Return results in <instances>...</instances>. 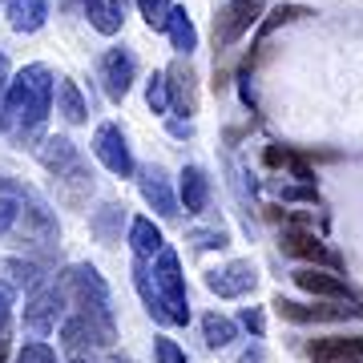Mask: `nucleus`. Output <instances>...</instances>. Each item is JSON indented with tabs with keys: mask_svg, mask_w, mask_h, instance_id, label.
<instances>
[{
	"mask_svg": "<svg viewBox=\"0 0 363 363\" xmlns=\"http://www.w3.org/2000/svg\"><path fill=\"white\" fill-rule=\"evenodd\" d=\"M190 242H198V247H226V234L222 230H194Z\"/></svg>",
	"mask_w": 363,
	"mask_h": 363,
	"instance_id": "c756f323",
	"label": "nucleus"
},
{
	"mask_svg": "<svg viewBox=\"0 0 363 363\" xmlns=\"http://www.w3.org/2000/svg\"><path fill=\"white\" fill-rule=\"evenodd\" d=\"M283 198L286 202H319V190L315 186H286Z\"/></svg>",
	"mask_w": 363,
	"mask_h": 363,
	"instance_id": "c85d7f7f",
	"label": "nucleus"
},
{
	"mask_svg": "<svg viewBox=\"0 0 363 363\" xmlns=\"http://www.w3.org/2000/svg\"><path fill=\"white\" fill-rule=\"evenodd\" d=\"M57 311H61V295H57V291L37 295L33 298V307L25 311V323L33 327V331H49V327L57 323Z\"/></svg>",
	"mask_w": 363,
	"mask_h": 363,
	"instance_id": "b1692460",
	"label": "nucleus"
},
{
	"mask_svg": "<svg viewBox=\"0 0 363 363\" xmlns=\"http://www.w3.org/2000/svg\"><path fill=\"white\" fill-rule=\"evenodd\" d=\"M37 157H40V166L49 169V174H61V169H69L81 154H77V145L69 142V138H45V142L37 145Z\"/></svg>",
	"mask_w": 363,
	"mask_h": 363,
	"instance_id": "6ab92c4d",
	"label": "nucleus"
},
{
	"mask_svg": "<svg viewBox=\"0 0 363 363\" xmlns=\"http://www.w3.org/2000/svg\"><path fill=\"white\" fill-rule=\"evenodd\" d=\"M130 247L138 259H157L166 242H162V230L154 226V218H133L130 222Z\"/></svg>",
	"mask_w": 363,
	"mask_h": 363,
	"instance_id": "a211bd4d",
	"label": "nucleus"
},
{
	"mask_svg": "<svg viewBox=\"0 0 363 363\" xmlns=\"http://www.w3.org/2000/svg\"><path fill=\"white\" fill-rule=\"evenodd\" d=\"M210 291H218V295H242V291H250L255 286V267L250 262H230L226 271H210L206 274Z\"/></svg>",
	"mask_w": 363,
	"mask_h": 363,
	"instance_id": "2eb2a0df",
	"label": "nucleus"
},
{
	"mask_svg": "<svg viewBox=\"0 0 363 363\" xmlns=\"http://www.w3.org/2000/svg\"><path fill=\"white\" fill-rule=\"evenodd\" d=\"M85 16H89V25L97 28L101 37H113V33H121L125 4H121V0H85Z\"/></svg>",
	"mask_w": 363,
	"mask_h": 363,
	"instance_id": "f3484780",
	"label": "nucleus"
},
{
	"mask_svg": "<svg viewBox=\"0 0 363 363\" xmlns=\"http://www.w3.org/2000/svg\"><path fill=\"white\" fill-rule=\"evenodd\" d=\"M69 286H73V295H77L81 315H85L89 323L101 327L105 339L113 335V327H109V291H105L101 274L93 271V267H73V271H69Z\"/></svg>",
	"mask_w": 363,
	"mask_h": 363,
	"instance_id": "f03ea898",
	"label": "nucleus"
},
{
	"mask_svg": "<svg viewBox=\"0 0 363 363\" xmlns=\"http://www.w3.org/2000/svg\"><path fill=\"white\" fill-rule=\"evenodd\" d=\"M311 363H363V335H331L307 347Z\"/></svg>",
	"mask_w": 363,
	"mask_h": 363,
	"instance_id": "9b49d317",
	"label": "nucleus"
},
{
	"mask_svg": "<svg viewBox=\"0 0 363 363\" xmlns=\"http://www.w3.org/2000/svg\"><path fill=\"white\" fill-rule=\"evenodd\" d=\"M0 4H4V0H0Z\"/></svg>",
	"mask_w": 363,
	"mask_h": 363,
	"instance_id": "c9c22d12",
	"label": "nucleus"
},
{
	"mask_svg": "<svg viewBox=\"0 0 363 363\" xmlns=\"http://www.w3.org/2000/svg\"><path fill=\"white\" fill-rule=\"evenodd\" d=\"M262 9H267V0H226V9L214 16V45L218 49L238 45L262 21Z\"/></svg>",
	"mask_w": 363,
	"mask_h": 363,
	"instance_id": "7ed1b4c3",
	"label": "nucleus"
},
{
	"mask_svg": "<svg viewBox=\"0 0 363 363\" xmlns=\"http://www.w3.org/2000/svg\"><path fill=\"white\" fill-rule=\"evenodd\" d=\"M138 186H142V198L157 210V214H162V218H178V198H174V190H169L166 169H162V166H142Z\"/></svg>",
	"mask_w": 363,
	"mask_h": 363,
	"instance_id": "9d476101",
	"label": "nucleus"
},
{
	"mask_svg": "<svg viewBox=\"0 0 363 363\" xmlns=\"http://www.w3.org/2000/svg\"><path fill=\"white\" fill-rule=\"evenodd\" d=\"M4 93H9V57L0 52V105H4Z\"/></svg>",
	"mask_w": 363,
	"mask_h": 363,
	"instance_id": "72a5a7b5",
	"label": "nucleus"
},
{
	"mask_svg": "<svg viewBox=\"0 0 363 363\" xmlns=\"http://www.w3.org/2000/svg\"><path fill=\"white\" fill-rule=\"evenodd\" d=\"M295 283L307 291V295H319V298H331V303H355L347 291V283L331 271H319V267H298L295 271Z\"/></svg>",
	"mask_w": 363,
	"mask_h": 363,
	"instance_id": "f8f14e48",
	"label": "nucleus"
},
{
	"mask_svg": "<svg viewBox=\"0 0 363 363\" xmlns=\"http://www.w3.org/2000/svg\"><path fill=\"white\" fill-rule=\"evenodd\" d=\"M4 359H9V351H4V343H0V363H4Z\"/></svg>",
	"mask_w": 363,
	"mask_h": 363,
	"instance_id": "f704fd0d",
	"label": "nucleus"
},
{
	"mask_svg": "<svg viewBox=\"0 0 363 363\" xmlns=\"http://www.w3.org/2000/svg\"><path fill=\"white\" fill-rule=\"evenodd\" d=\"M121 222H125V206H117V202H105L97 214H93V234L101 238L105 247H113L117 238H121Z\"/></svg>",
	"mask_w": 363,
	"mask_h": 363,
	"instance_id": "412c9836",
	"label": "nucleus"
},
{
	"mask_svg": "<svg viewBox=\"0 0 363 363\" xmlns=\"http://www.w3.org/2000/svg\"><path fill=\"white\" fill-rule=\"evenodd\" d=\"M16 363H57V355L45 343H25V351L16 355Z\"/></svg>",
	"mask_w": 363,
	"mask_h": 363,
	"instance_id": "cd10ccee",
	"label": "nucleus"
},
{
	"mask_svg": "<svg viewBox=\"0 0 363 363\" xmlns=\"http://www.w3.org/2000/svg\"><path fill=\"white\" fill-rule=\"evenodd\" d=\"M93 154H97V162H101L109 174H117V178H130V174H133L130 142H125V133L117 130L113 121L97 125V133H93Z\"/></svg>",
	"mask_w": 363,
	"mask_h": 363,
	"instance_id": "39448f33",
	"label": "nucleus"
},
{
	"mask_svg": "<svg viewBox=\"0 0 363 363\" xmlns=\"http://www.w3.org/2000/svg\"><path fill=\"white\" fill-rule=\"evenodd\" d=\"M157 359H162V363H186V359H182V351L174 347L169 339H157Z\"/></svg>",
	"mask_w": 363,
	"mask_h": 363,
	"instance_id": "7c9ffc66",
	"label": "nucleus"
},
{
	"mask_svg": "<svg viewBox=\"0 0 363 363\" xmlns=\"http://www.w3.org/2000/svg\"><path fill=\"white\" fill-rule=\"evenodd\" d=\"M145 101H150L154 113H166L169 109V81H166V73H154V77H150V85H145Z\"/></svg>",
	"mask_w": 363,
	"mask_h": 363,
	"instance_id": "a878e982",
	"label": "nucleus"
},
{
	"mask_svg": "<svg viewBox=\"0 0 363 363\" xmlns=\"http://www.w3.org/2000/svg\"><path fill=\"white\" fill-rule=\"evenodd\" d=\"M57 113L65 117V121H73V125H81V121H85L89 105H85V97H81L77 81L57 77Z\"/></svg>",
	"mask_w": 363,
	"mask_h": 363,
	"instance_id": "aec40b11",
	"label": "nucleus"
},
{
	"mask_svg": "<svg viewBox=\"0 0 363 363\" xmlns=\"http://www.w3.org/2000/svg\"><path fill=\"white\" fill-rule=\"evenodd\" d=\"M9 4V25L13 33H37L45 21H49V4L45 0H4Z\"/></svg>",
	"mask_w": 363,
	"mask_h": 363,
	"instance_id": "dca6fc26",
	"label": "nucleus"
},
{
	"mask_svg": "<svg viewBox=\"0 0 363 363\" xmlns=\"http://www.w3.org/2000/svg\"><path fill=\"white\" fill-rule=\"evenodd\" d=\"M52 97H57V77L45 65H25L9 81V93H4V105H0V130L13 133L21 145L40 142Z\"/></svg>",
	"mask_w": 363,
	"mask_h": 363,
	"instance_id": "f257e3e1",
	"label": "nucleus"
},
{
	"mask_svg": "<svg viewBox=\"0 0 363 363\" xmlns=\"http://www.w3.org/2000/svg\"><path fill=\"white\" fill-rule=\"evenodd\" d=\"M206 339H210V347H226L234 339V323L218 319V315H206Z\"/></svg>",
	"mask_w": 363,
	"mask_h": 363,
	"instance_id": "bb28decb",
	"label": "nucleus"
},
{
	"mask_svg": "<svg viewBox=\"0 0 363 363\" xmlns=\"http://www.w3.org/2000/svg\"><path fill=\"white\" fill-rule=\"evenodd\" d=\"M174 9H178L174 0H138V13H142V21L154 28V33H166V28H169Z\"/></svg>",
	"mask_w": 363,
	"mask_h": 363,
	"instance_id": "393cba45",
	"label": "nucleus"
},
{
	"mask_svg": "<svg viewBox=\"0 0 363 363\" xmlns=\"http://www.w3.org/2000/svg\"><path fill=\"white\" fill-rule=\"evenodd\" d=\"M133 77H138V61H133L130 49H109L101 57V81H105V93L109 101H125V93L133 89Z\"/></svg>",
	"mask_w": 363,
	"mask_h": 363,
	"instance_id": "0eeeda50",
	"label": "nucleus"
},
{
	"mask_svg": "<svg viewBox=\"0 0 363 363\" xmlns=\"http://www.w3.org/2000/svg\"><path fill=\"white\" fill-rule=\"evenodd\" d=\"M274 311L291 319V323H339V319H363L359 303H323V307H307V303H295V298H274Z\"/></svg>",
	"mask_w": 363,
	"mask_h": 363,
	"instance_id": "423d86ee",
	"label": "nucleus"
},
{
	"mask_svg": "<svg viewBox=\"0 0 363 363\" xmlns=\"http://www.w3.org/2000/svg\"><path fill=\"white\" fill-rule=\"evenodd\" d=\"M178 198H182V206H186V214H202V210H206V202H210V178H206V169H198V166L182 169Z\"/></svg>",
	"mask_w": 363,
	"mask_h": 363,
	"instance_id": "4468645a",
	"label": "nucleus"
},
{
	"mask_svg": "<svg viewBox=\"0 0 363 363\" xmlns=\"http://www.w3.org/2000/svg\"><path fill=\"white\" fill-rule=\"evenodd\" d=\"M166 81H169V105H174V113L190 121L198 113V77H194V69H190V61L169 65Z\"/></svg>",
	"mask_w": 363,
	"mask_h": 363,
	"instance_id": "1a4fd4ad",
	"label": "nucleus"
},
{
	"mask_svg": "<svg viewBox=\"0 0 363 363\" xmlns=\"http://www.w3.org/2000/svg\"><path fill=\"white\" fill-rule=\"evenodd\" d=\"M9 307H13V286L0 283V331H4V323H9Z\"/></svg>",
	"mask_w": 363,
	"mask_h": 363,
	"instance_id": "473e14b6",
	"label": "nucleus"
},
{
	"mask_svg": "<svg viewBox=\"0 0 363 363\" xmlns=\"http://www.w3.org/2000/svg\"><path fill=\"white\" fill-rule=\"evenodd\" d=\"M267 166H274V169H291L298 182H307L311 186L315 182V174H311V166H307V157H298L291 145H267Z\"/></svg>",
	"mask_w": 363,
	"mask_h": 363,
	"instance_id": "4be33fe9",
	"label": "nucleus"
},
{
	"mask_svg": "<svg viewBox=\"0 0 363 363\" xmlns=\"http://www.w3.org/2000/svg\"><path fill=\"white\" fill-rule=\"evenodd\" d=\"M9 271L16 274V283H37V267L33 262H9Z\"/></svg>",
	"mask_w": 363,
	"mask_h": 363,
	"instance_id": "2f4dec72",
	"label": "nucleus"
},
{
	"mask_svg": "<svg viewBox=\"0 0 363 363\" xmlns=\"http://www.w3.org/2000/svg\"><path fill=\"white\" fill-rule=\"evenodd\" d=\"M52 178H57V198H61L65 206H81V202L93 194V174H89V166H85L81 157L69 169L52 174Z\"/></svg>",
	"mask_w": 363,
	"mask_h": 363,
	"instance_id": "ddd939ff",
	"label": "nucleus"
},
{
	"mask_svg": "<svg viewBox=\"0 0 363 363\" xmlns=\"http://www.w3.org/2000/svg\"><path fill=\"white\" fill-rule=\"evenodd\" d=\"M154 286L162 295V307L174 323H186L190 319V307H186V286H182V271H178V255L174 250H162L154 262Z\"/></svg>",
	"mask_w": 363,
	"mask_h": 363,
	"instance_id": "20e7f679",
	"label": "nucleus"
},
{
	"mask_svg": "<svg viewBox=\"0 0 363 363\" xmlns=\"http://www.w3.org/2000/svg\"><path fill=\"white\" fill-rule=\"evenodd\" d=\"M169 45L182 52V57H190V52L198 49V33H194V21H190V13L186 9H174V16H169Z\"/></svg>",
	"mask_w": 363,
	"mask_h": 363,
	"instance_id": "5701e85b",
	"label": "nucleus"
},
{
	"mask_svg": "<svg viewBox=\"0 0 363 363\" xmlns=\"http://www.w3.org/2000/svg\"><path fill=\"white\" fill-rule=\"evenodd\" d=\"M279 247H283V255H291V259L315 262V267H339V259L323 247V238L311 234V230H298V226L279 234Z\"/></svg>",
	"mask_w": 363,
	"mask_h": 363,
	"instance_id": "6e6552de",
	"label": "nucleus"
}]
</instances>
